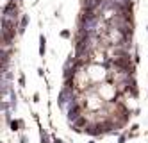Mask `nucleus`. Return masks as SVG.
Segmentation results:
<instances>
[{
	"label": "nucleus",
	"instance_id": "f257e3e1",
	"mask_svg": "<svg viewBox=\"0 0 148 143\" xmlns=\"http://www.w3.org/2000/svg\"><path fill=\"white\" fill-rule=\"evenodd\" d=\"M30 23V15H27V13H23V15H20L18 18V27H16V32L18 34H25L27 27H29Z\"/></svg>",
	"mask_w": 148,
	"mask_h": 143
},
{
	"label": "nucleus",
	"instance_id": "f03ea898",
	"mask_svg": "<svg viewBox=\"0 0 148 143\" xmlns=\"http://www.w3.org/2000/svg\"><path fill=\"white\" fill-rule=\"evenodd\" d=\"M45 54H46V38L45 34H39V56L45 57Z\"/></svg>",
	"mask_w": 148,
	"mask_h": 143
},
{
	"label": "nucleus",
	"instance_id": "7ed1b4c3",
	"mask_svg": "<svg viewBox=\"0 0 148 143\" xmlns=\"http://www.w3.org/2000/svg\"><path fill=\"white\" fill-rule=\"evenodd\" d=\"M39 136H41V143H50V138H48V134H46L43 129H39Z\"/></svg>",
	"mask_w": 148,
	"mask_h": 143
},
{
	"label": "nucleus",
	"instance_id": "20e7f679",
	"mask_svg": "<svg viewBox=\"0 0 148 143\" xmlns=\"http://www.w3.org/2000/svg\"><path fill=\"white\" fill-rule=\"evenodd\" d=\"M59 36H61V38H64V39H68V38H71V32H70L68 29H63L61 32H59Z\"/></svg>",
	"mask_w": 148,
	"mask_h": 143
},
{
	"label": "nucleus",
	"instance_id": "39448f33",
	"mask_svg": "<svg viewBox=\"0 0 148 143\" xmlns=\"http://www.w3.org/2000/svg\"><path fill=\"white\" fill-rule=\"evenodd\" d=\"M18 86L25 88V75H23V73H20V75H18Z\"/></svg>",
	"mask_w": 148,
	"mask_h": 143
},
{
	"label": "nucleus",
	"instance_id": "423d86ee",
	"mask_svg": "<svg viewBox=\"0 0 148 143\" xmlns=\"http://www.w3.org/2000/svg\"><path fill=\"white\" fill-rule=\"evenodd\" d=\"M20 143H29V138H27L25 134H22L20 136Z\"/></svg>",
	"mask_w": 148,
	"mask_h": 143
},
{
	"label": "nucleus",
	"instance_id": "0eeeda50",
	"mask_svg": "<svg viewBox=\"0 0 148 143\" xmlns=\"http://www.w3.org/2000/svg\"><path fill=\"white\" fill-rule=\"evenodd\" d=\"M125 141H127V134H122L120 140H118V143H125Z\"/></svg>",
	"mask_w": 148,
	"mask_h": 143
},
{
	"label": "nucleus",
	"instance_id": "6e6552de",
	"mask_svg": "<svg viewBox=\"0 0 148 143\" xmlns=\"http://www.w3.org/2000/svg\"><path fill=\"white\" fill-rule=\"evenodd\" d=\"M52 141H54V143H64L61 138H57V136H54V138H52Z\"/></svg>",
	"mask_w": 148,
	"mask_h": 143
},
{
	"label": "nucleus",
	"instance_id": "1a4fd4ad",
	"mask_svg": "<svg viewBox=\"0 0 148 143\" xmlns=\"http://www.w3.org/2000/svg\"><path fill=\"white\" fill-rule=\"evenodd\" d=\"M32 100H34V102H39V93H34V97H32Z\"/></svg>",
	"mask_w": 148,
	"mask_h": 143
},
{
	"label": "nucleus",
	"instance_id": "9d476101",
	"mask_svg": "<svg viewBox=\"0 0 148 143\" xmlns=\"http://www.w3.org/2000/svg\"><path fill=\"white\" fill-rule=\"evenodd\" d=\"M89 143H95V141H93V140H91V141H89Z\"/></svg>",
	"mask_w": 148,
	"mask_h": 143
},
{
	"label": "nucleus",
	"instance_id": "9b49d317",
	"mask_svg": "<svg viewBox=\"0 0 148 143\" xmlns=\"http://www.w3.org/2000/svg\"><path fill=\"white\" fill-rule=\"evenodd\" d=\"M146 31H148V27H146Z\"/></svg>",
	"mask_w": 148,
	"mask_h": 143
},
{
	"label": "nucleus",
	"instance_id": "f8f14e48",
	"mask_svg": "<svg viewBox=\"0 0 148 143\" xmlns=\"http://www.w3.org/2000/svg\"><path fill=\"white\" fill-rule=\"evenodd\" d=\"M0 143H2V141H0Z\"/></svg>",
	"mask_w": 148,
	"mask_h": 143
}]
</instances>
